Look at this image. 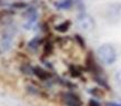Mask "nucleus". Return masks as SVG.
I'll list each match as a JSON object with an SVG mask.
<instances>
[{
  "label": "nucleus",
  "mask_w": 121,
  "mask_h": 106,
  "mask_svg": "<svg viewBox=\"0 0 121 106\" xmlns=\"http://www.w3.org/2000/svg\"><path fill=\"white\" fill-rule=\"evenodd\" d=\"M70 27H71V21H70V20H66V21L57 24V26L55 27V29L60 33H65L70 29Z\"/></svg>",
  "instance_id": "nucleus-6"
},
{
  "label": "nucleus",
  "mask_w": 121,
  "mask_h": 106,
  "mask_svg": "<svg viewBox=\"0 0 121 106\" xmlns=\"http://www.w3.org/2000/svg\"><path fill=\"white\" fill-rule=\"evenodd\" d=\"M74 39L78 41V43L80 44L81 48H84V47H86V42H84V40L82 39V38H81V35H79V34H76V35H74Z\"/></svg>",
  "instance_id": "nucleus-12"
},
{
  "label": "nucleus",
  "mask_w": 121,
  "mask_h": 106,
  "mask_svg": "<svg viewBox=\"0 0 121 106\" xmlns=\"http://www.w3.org/2000/svg\"><path fill=\"white\" fill-rule=\"evenodd\" d=\"M77 24L81 30L87 31V32L93 30L95 29V20L92 19V17L91 16H89L88 13H86V12H81V13L78 15Z\"/></svg>",
  "instance_id": "nucleus-2"
},
{
  "label": "nucleus",
  "mask_w": 121,
  "mask_h": 106,
  "mask_svg": "<svg viewBox=\"0 0 121 106\" xmlns=\"http://www.w3.org/2000/svg\"><path fill=\"white\" fill-rule=\"evenodd\" d=\"M63 102L67 106H82V102L79 96L73 93H65L63 94Z\"/></svg>",
  "instance_id": "nucleus-4"
},
{
  "label": "nucleus",
  "mask_w": 121,
  "mask_h": 106,
  "mask_svg": "<svg viewBox=\"0 0 121 106\" xmlns=\"http://www.w3.org/2000/svg\"><path fill=\"white\" fill-rule=\"evenodd\" d=\"M32 73L36 75L37 77H39L40 80L42 81H47L50 79V73L49 72H47L46 70L41 69L40 66H36V67H32Z\"/></svg>",
  "instance_id": "nucleus-5"
},
{
  "label": "nucleus",
  "mask_w": 121,
  "mask_h": 106,
  "mask_svg": "<svg viewBox=\"0 0 121 106\" xmlns=\"http://www.w3.org/2000/svg\"><path fill=\"white\" fill-rule=\"evenodd\" d=\"M70 74L73 77H79L81 76V71L76 66H70Z\"/></svg>",
  "instance_id": "nucleus-10"
},
{
  "label": "nucleus",
  "mask_w": 121,
  "mask_h": 106,
  "mask_svg": "<svg viewBox=\"0 0 121 106\" xmlns=\"http://www.w3.org/2000/svg\"><path fill=\"white\" fill-rule=\"evenodd\" d=\"M98 58L101 61V63L106 65H111L117 61V51L111 44H102L97 50Z\"/></svg>",
  "instance_id": "nucleus-1"
},
{
  "label": "nucleus",
  "mask_w": 121,
  "mask_h": 106,
  "mask_svg": "<svg viewBox=\"0 0 121 106\" xmlns=\"http://www.w3.org/2000/svg\"><path fill=\"white\" fill-rule=\"evenodd\" d=\"M72 6V0H63L61 2L56 4V7L58 9H69Z\"/></svg>",
  "instance_id": "nucleus-8"
},
{
  "label": "nucleus",
  "mask_w": 121,
  "mask_h": 106,
  "mask_svg": "<svg viewBox=\"0 0 121 106\" xmlns=\"http://www.w3.org/2000/svg\"><path fill=\"white\" fill-rule=\"evenodd\" d=\"M12 7H15V8H25V7H27V4H23V2H17V4H12Z\"/></svg>",
  "instance_id": "nucleus-14"
},
{
  "label": "nucleus",
  "mask_w": 121,
  "mask_h": 106,
  "mask_svg": "<svg viewBox=\"0 0 121 106\" xmlns=\"http://www.w3.org/2000/svg\"><path fill=\"white\" fill-rule=\"evenodd\" d=\"M41 44V39L39 37H36L33 38L31 41H29V43H28V47L30 49H32V50H37L38 47Z\"/></svg>",
  "instance_id": "nucleus-7"
},
{
  "label": "nucleus",
  "mask_w": 121,
  "mask_h": 106,
  "mask_svg": "<svg viewBox=\"0 0 121 106\" xmlns=\"http://www.w3.org/2000/svg\"><path fill=\"white\" fill-rule=\"evenodd\" d=\"M88 106H101V104L95 99H90L88 103Z\"/></svg>",
  "instance_id": "nucleus-13"
},
{
  "label": "nucleus",
  "mask_w": 121,
  "mask_h": 106,
  "mask_svg": "<svg viewBox=\"0 0 121 106\" xmlns=\"http://www.w3.org/2000/svg\"><path fill=\"white\" fill-rule=\"evenodd\" d=\"M89 93L92 94L95 97H103L104 96L101 88H91V90H89Z\"/></svg>",
  "instance_id": "nucleus-9"
},
{
  "label": "nucleus",
  "mask_w": 121,
  "mask_h": 106,
  "mask_svg": "<svg viewBox=\"0 0 121 106\" xmlns=\"http://www.w3.org/2000/svg\"><path fill=\"white\" fill-rule=\"evenodd\" d=\"M23 17L26 19V23H25V28L26 29H31V27L37 22L38 19V11L35 8H29L27 9L26 12L23 13Z\"/></svg>",
  "instance_id": "nucleus-3"
},
{
  "label": "nucleus",
  "mask_w": 121,
  "mask_h": 106,
  "mask_svg": "<svg viewBox=\"0 0 121 106\" xmlns=\"http://www.w3.org/2000/svg\"><path fill=\"white\" fill-rule=\"evenodd\" d=\"M52 49H53V47H52L51 43H46V44H44V48H43L44 55H50V54H51Z\"/></svg>",
  "instance_id": "nucleus-11"
}]
</instances>
